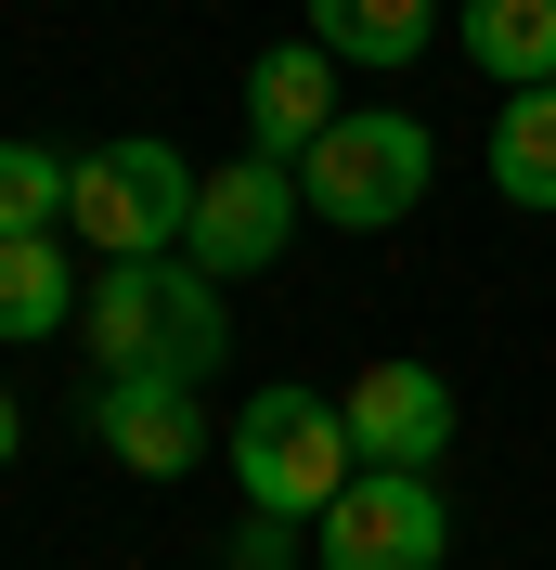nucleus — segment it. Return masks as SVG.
Returning <instances> with one entry per match:
<instances>
[{"label":"nucleus","mask_w":556,"mask_h":570,"mask_svg":"<svg viewBox=\"0 0 556 570\" xmlns=\"http://www.w3.org/2000/svg\"><path fill=\"white\" fill-rule=\"evenodd\" d=\"M78 337H91V363L105 376H220V351H234V324H220V273H195V259H105V285L78 298Z\"/></svg>","instance_id":"1"},{"label":"nucleus","mask_w":556,"mask_h":570,"mask_svg":"<svg viewBox=\"0 0 556 570\" xmlns=\"http://www.w3.org/2000/svg\"><path fill=\"white\" fill-rule=\"evenodd\" d=\"M234 480H246V505H272V519H324V505L349 493V415L324 390H246Z\"/></svg>","instance_id":"2"},{"label":"nucleus","mask_w":556,"mask_h":570,"mask_svg":"<svg viewBox=\"0 0 556 570\" xmlns=\"http://www.w3.org/2000/svg\"><path fill=\"white\" fill-rule=\"evenodd\" d=\"M415 195H427V130L415 117H337L298 156V208L337 220V234H388V220H415Z\"/></svg>","instance_id":"3"},{"label":"nucleus","mask_w":556,"mask_h":570,"mask_svg":"<svg viewBox=\"0 0 556 570\" xmlns=\"http://www.w3.org/2000/svg\"><path fill=\"white\" fill-rule=\"evenodd\" d=\"M78 234L105 259H169L181 220H195V169H181L169 142H105V156H78Z\"/></svg>","instance_id":"4"},{"label":"nucleus","mask_w":556,"mask_h":570,"mask_svg":"<svg viewBox=\"0 0 556 570\" xmlns=\"http://www.w3.org/2000/svg\"><path fill=\"white\" fill-rule=\"evenodd\" d=\"M311 532H324V570H440L453 558V505L427 493V466H363Z\"/></svg>","instance_id":"5"},{"label":"nucleus","mask_w":556,"mask_h":570,"mask_svg":"<svg viewBox=\"0 0 556 570\" xmlns=\"http://www.w3.org/2000/svg\"><path fill=\"white\" fill-rule=\"evenodd\" d=\"M298 234V169L285 156H234V169H208L195 181V220H181V259L195 273H220V285H246L259 259Z\"/></svg>","instance_id":"6"},{"label":"nucleus","mask_w":556,"mask_h":570,"mask_svg":"<svg viewBox=\"0 0 556 570\" xmlns=\"http://www.w3.org/2000/svg\"><path fill=\"white\" fill-rule=\"evenodd\" d=\"M337 117L349 105H337V52H324V39H285V52L246 66V156H285V169H298Z\"/></svg>","instance_id":"7"},{"label":"nucleus","mask_w":556,"mask_h":570,"mask_svg":"<svg viewBox=\"0 0 556 570\" xmlns=\"http://www.w3.org/2000/svg\"><path fill=\"white\" fill-rule=\"evenodd\" d=\"M453 441V390L427 363H376V376H349V454L363 466H427Z\"/></svg>","instance_id":"8"},{"label":"nucleus","mask_w":556,"mask_h":570,"mask_svg":"<svg viewBox=\"0 0 556 570\" xmlns=\"http://www.w3.org/2000/svg\"><path fill=\"white\" fill-rule=\"evenodd\" d=\"M91 428H105V454H130L142 480H181V466L208 454V415L181 376H105L91 390Z\"/></svg>","instance_id":"9"},{"label":"nucleus","mask_w":556,"mask_h":570,"mask_svg":"<svg viewBox=\"0 0 556 570\" xmlns=\"http://www.w3.org/2000/svg\"><path fill=\"white\" fill-rule=\"evenodd\" d=\"M453 39H466V66L505 78V91H544L556 78V0H466Z\"/></svg>","instance_id":"10"},{"label":"nucleus","mask_w":556,"mask_h":570,"mask_svg":"<svg viewBox=\"0 0 556 570\" xmlns=\"http://www.w3.org/2000/svg\"><path fill=\"white\" fill-rule=\"evenodd\" d=\"M311 39L337 66H415L440 39V0H311Z\"/></svg>","instance_id":"11"},{"label":"nucleus","mask_w":556,"mask_h":570,"mask_svg":"<svg viewBox=\"0 0 556 570\" xmlns=\"http://www.w3.org/2000/svg\"><path fill=\"white\" fill-rule=\"evenodd\" d=\"M492 181H505V208H556V78L544 91H505V117H492Z\"/></svg>","instance_id":"12"},{"label":"nucleus","mask_w":556,"mask_h":570,"mask_svg":"<svg viewBox=\"0 0 556 570\" xmlns=\"http://www.w3.org/2000/svg\"><path fill=\"white\" fill-rule=\"evenodd\" d=\"M78 324V273L52 259V234H0V337H52Z\"/></svg>","instance_id":"13"},{"label":"nucleus","mask_w":556,"mask_h":570,"mask_svg":"<svg viewBox=\"0 0 556 570\" xmlns=\"http://www.w3.org/2000/svg\"><path fill=\"white\" fill-rule=\"evenodd\" d=\"M78 208V169L39 156V142H0V234H52Z\"/></svg>","instance_id":"14"},{"label":"nucleus","mask_w":556,"mask_h":570,"mask_svg":"<svg viewBox=\"0 0 556 570\" xmlns=\"http://www.w3.org/2000/svg\"><path fill=\"white\" fill-rule=\"evenodd\" d=\"M285 558H298V519H272V505H259V519L234 532V570H285Z\"/></svg>","instance_id":"15"},{"label":"nucleus","mask_w":556,"mask_h":570,"mask_svg":"<svg viewBox=\"0 0 556 570\" xmlns=\"http://www.w3.org/2000/svg\"><path fill=\"white\" fill-rule=\"evenodd\" d=\"M13 441H27V428H13V390H0V466H13Z\"/></svg>","instance_id":"16"}]
</instances>
